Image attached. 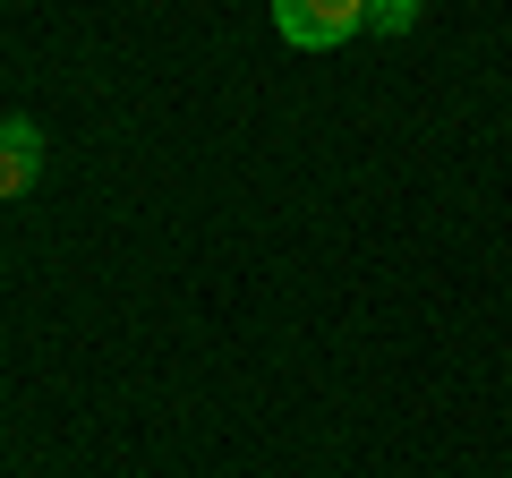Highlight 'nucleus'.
Returning a JSON list of instances; mask_svg holds the SVG:
<instances>
[{"mask_svg": "<svg viewBox=\"0 0 512 478\" xmlns=\"http://www.w3.org/2000/svg\"><path fill=\"white\" fill-rule=\"evenodd\" d=\"M419 26V0H367V35H410Z\"/></svg>", "mask_w": 512, "mask_h": 478, "instance_id": "3", "label": "nucleus"}, {"mask_svg": "<svg viewBox=\"0 0 512 478\" xmlns=\"http://www.w3.org/2000/svg\"><path fill=\"white\" fill-rule=\"evenodd\" d=\"M35 180H43V129L18 120V111H0V205H18Z\"/></svg>", "mask_w": 512, "mask_h": 478, "instance_id": "2", "label": "nucleus"}, {"mask_svg": "<svg viewBox=\"0 0 512 478\" xmlns=\"http://www.w3.org/2000/svg\"><path fill=\"white\" fill-rule=\"evenodd\" d=\"M274 26L299 52H342L350 35H367V0H274Z\"/></svg>", "mask_w": 512, "mask_h": 478, "instance_id": "1", "label": "nucleus"}]
</instances>
